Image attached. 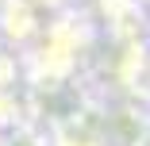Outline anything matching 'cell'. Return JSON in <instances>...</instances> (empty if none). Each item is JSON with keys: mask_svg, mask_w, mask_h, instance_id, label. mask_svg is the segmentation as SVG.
I'll return each mask as SVG.
<instances>
[{"mask_svg": "<svg viewBox=\"0 0 150 146\" xmlns=\"http://www.w3.org/2000/svg\"><path fill=\"white\" fill-rule=\"evenodd\" d=\"M46 146H112V142H108V135L85 127V123H66V127H58L50 135Z\"/></svg>", "mask_w": 150, "mask_h": 146, "instance_id": "6da1fadb", "label": "cell"}, {"mask_svg": "<svg viewBox=\"0 0 150 146\" xmlns=\"http://www.w3.org/2000/svg\"><path fill=\"white\" fill-rule=\"evenodd\" d=\"M131 146H150V115L142 119V127H139V135H135V142Z\"/></svg>", "mask_w": 150, "mask_h": 146, "instance_id": "7a4b0ae2", "label": "cell"}, {"mask_svg": "<svg viewBox=\"0 0 150 146\" xmlns=\"http://www.w3.org/2000/svg\"><path fill=\"white\" fill-rule=\"evenodd\" d=\"M4 142H8V135H4V131H0V146H4Z\"/></svg>", "mask_w": 150, "mask_h": 146, "instance_id": "3957f363", "label": "cell"}]
</instances>
